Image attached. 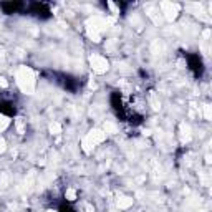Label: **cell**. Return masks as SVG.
<instances>
[{"instance_id":"1","label":"cell","mask_w":212,"mask_h":212,"mask_svg":"<svg viewBox=\"0 0 212 212\" xmlns=\"http://www.w3.org/2000/svg\"><path fill=\"white\" fill-rule=\"evenodd\" d=\"M15 78H17V84L22 89V93H25V94L35 93V73L31 68L20 66L17 73H15Z\"/></svg>"},{"instance_id":"2","label":"cell","mask_w":212,"mask_h":212,"mask_svg":"<svg viewBox=\"0 0 212 212\" xmlns=\"http://www.w3.org/2000/svg\"><path fill=\"white\" fill-rule=\"evenodd\" d=\"M108 28V22L101 17H93V18H88L86 20V31H88V36L91 38L94 43L101 41V33Z\"/></svg>"},{"instance_id":"3","label":"cell","mask_w":212,"mask_h":212,"mask_svg":"<svg viewBox=\"0 0 212 212\" xmlns=\"http://www.w3.org/2000/svg\"><path fill=\"white\" fill-rule=\"evenodd\" d=\"M89 65H91L93 71L98 73V75H103V73H106V71H108V68H109L108 60H106L104 56H101V55H91V56H89Z\"/></svg>"},{"instance_id":"4","label":"cell","mask_w":212,"mask_h":212,"mask_svg":"<svg viewBox=\"0 0 212 212\" xmlns=\"http://www.w3.org/2000/svg\"><path fill=\"white\" fill-rule=\"evenodd\" d=\"M161 10H162L166 20L172 22V20L177 17V13H179V5L177 3H172V2H162L161 3Z\"/></svg>"},{"instance_id":"5","label":"cell","mask_w":212,"mask_h":212,"mask_svg":"<svg viewBox=\"0 0 212 212\" xmlns=\"http://www.w3.org/2000/svg\"><path fill=\"white\" fill-rule=\"evenodd\" d=\"M86 139L91 142V144H99V142H103L106 139V132L103 129H91L88 132V136H86Z\"/></svg>"},{"instance_id":"6","label":"cell","mask_w":212,"mask_h":212,"mask_svg":"<svg viewBox=\"0 0 212 212\" xmlns=\"http://www.w3.org/2000/svg\"><path fill=\"white\" fill-rule=\"evenodd\" d=\"M35 179H36L35 171H28V174H26V177H25V189H26V190H31V189H33Z\"/></svg>"},{"instance_id":"7","label":"cell","mask_w":212,"mask_h":212,"mask_svg":"<svg viewBox=\"0 0 212 212\" xmlns=\"http://www.w3.org/2000/svg\"><path fill=\"white\" fill-rule=\"evenodd\" d=\"M118 207L119 209H128V207H131L132 205V197H128V195H123V197H119L118 199Z\"/></svg>"},{"instance_id":"8","label":"cell","mask_w":212,"mask_h":212,"mask_svg":"<svg viewBox=\"0 0 212 212\" xmlns=\"http://www.w3.org/2000/svg\"><path fill=\"white\" fill-rule=\"evenodd\" d=\"M103 131L106 132V134H116V132H118V128H116V124L111 123V121H104Z\"/></svg>"},{"instance_id":"9","label":"cell","mask_w":212,"mask_h":212,"mask_svg":"<svg viewBox=\"0 0 212 212\" xmlns=\"http://www.w3.org/2000/svg\"><path fill=\"white\" fill-rule=\"evenodd\" d=\"M181 134H182V139H184V141H190L192 134H190V126H189V124L181 123Z\"/></svg>"},{"instance_id":"10","label":"cell","mask_w":212,"mask_h":212,"mask_svg":"<svg viewBox=\"0 0 212 212\" xmlns=\"http://www.w3.org/2000/svg\"><path fill=\"white\" fill-rule=\"evenodd\" d=\"M151 51L154 53V55H162V51H164V43L162 41H152V46H151Z\"/></svg>"},{"instance_id":"11","label":"cell","mask_w":212,"mask_h":212,"mask_svg":"<svg viewBox=\"0 0 212 212\" xmlns=\"http://www.w3.org/2000/svg\"><path fill=\"white\" fill-rule=\"evenodd\" d=\"M149 103H151V106H152V109H154V111L161 109V101L157 99V94L156 93H151L149 94Z\"/></svg>"},{"instance_id":"12","label":"cell","mask_w":212,"mask_h":212,"mask_svg":"<svg viewBox=\"0 0 212 212\" xmlns=\"http://www.w3.org/2000/svg\"><path fill=\"white\" fill-rule=\"evenodd\" d=\"M10 182V174L8 172H0V189H5Z\"/></svg>"},{"instance_id":"13","label":"cell","mask_w":212,"mask_h":212,"mask_svg":"<svg viewBox=\"0 0 212 212\" xmlns=\"http://www.w3.org/2000/svg\"><path fill=\"white\" fill-rule=\"evenodd\" d=\"M48 131L51 132V134H60L61 132V126H60V123H56V121H51L50 123V126H48Z\"/></svg>"},{"instance_id":"14","label":"cell","mask_w":212,"mask_h":212,"mask_svg":"<svg viewBox=\"0 0 212 212\" xmlns=\"http://www.w3.org/2000/svg\"><path fill=\"white\" fill-rule=\"evenodd\" d=\"M81 149L86 152V154H89V152L93 151V144L86 139V137H83V141H81Z\"/></svg>"},{"instance_id":"15","label":"cell","mask_w":212,"mask_h":212,"mask_svg":"<svg viewBox=\"0 0 212 212\" xmlns=\"http://www.w3.org/2000/svg\"><path fill=\"white\" fill-rule=\"evenodd\" d=\"M8 124H10V118L8 116H0V131H5L8 128Z\"/></svg>"},{"instance_id":"16","label":"cell","mask_w":212,"mask_h":212,"mask_svg":"<svg viewBox=\"0 0 212 212\" xmlns=\"http://www.w3.org/2000/svg\"><path fill=\"white\" fill-rule=\"evenodd\" d=\"M204 118L205 119L212 118V106L210 104H204Z\"/></svg>"},{"instance_id":"17","label":"cell","mask_w":212,"mask_h":212,"mask_svg":"<svg viewBox=\"0 0 212 212\" xmlns=\"http://www.w3.org/2000/svg\"><path fill=\"white\" fill-rule=\"evenodd\" d=\"M65 195H66L68 200H75V199H76V190H75V189H66Z\"/></svg>"},{"instance_id":"18","label":"cell","mask_w":212,"mask_h":212,"mask_svg":"<svg viewBox=\"0 0 212 212\" xmlns=\"http://www.w3.org/2000/svg\"><path fill=\"white\" fill-rule=\"evenodd\" d=\"M17 131L22 134L23 132V119L22 118H17Z\"/></svg>"},{"instance_id":"19","label":"cell","mask_w":212,"mask_h":212,"mask_svg":"<svg viewBox=\"0 0 212 212\" xmlns=\"http://www.w3.org/2000/svg\"><path fill=\"white\" fill-rule=\"evenodd\" d=\"M5 149H7V142H5L3 137H0V152H3Z\"/></svg>"},{"instance_id":"20","label":"cell","mask_w":212,"mask_h":212,"mask_svg":"<svg viewBox=\"0 0 212 212\" xmlns=\"http://www.w3.org/2000/svg\"><path fill=\"white\" fill-rule=\"evenodd\" d=\"M108 5H109V8L113 10V13H118V7H116L113 2H108Z\"/></svg>"},{"instance_id":"21","label":"cell","mask_w":212,"mask_h":212,"mask_svg":"<svg viewBox=\"0 0 212 212\" xmlns=\"http://www.w3.org/2000/svg\"><path fill=\"white\" fill-rule=\"evenodd\" d=\"M0 86H2V88H7V86H8L7 80H5V78H2V76H0Z\"/></svg>"},{"instance_id":"22","label":"cell","mask_w":212,"mask_h":212,"mask_svg":"<svg viewBox=\"0 0 212 212\" xmlns=\"http://www.w3.org/2000/svg\"><path fill=\"white\" fill-rule=\"evenodd\" d=\"M99 113H101V109H99L98 106H93L91 108V114H99Z\"/></svg>"},{"instance_id":"23","label":"cell","mask_w":212,"mask_h":212,"mask_svg":"<svg viewBox=\"0 0 212 212\" xmlns=\"http://www.w3.org/2000/svg\"><path fill=\"white\" fill-rule=\"evenodd\" d=\"M202 36H204V38H209V36H210V30H209V28L204 30V31H202Z\"/></svg>"},{"instance_id":"24","label":"cell","mask_w":212,"mask_h":212,"mask_svg":"<svg viewBox=\"0 0 212 212\" xmlns=\"http://www.w3.org/2000/svg\"><path fill=\"white\" fill-rule=\"evenodd\" d=\"M86 212H94V209H93L89 204H86Z\"/></svg>"},{"instance_id":"25","label":"cell","mask_w":212,"mask_h":212,"mask_svg":"<svg viewBox=\"0 0 212 212\" xmlns=\"http://www.w3.org/2000/svg\"><path fill=\"white\" fill-rule=\"evenodd\" d=\"M210 161H212V159H210V154H205V162L210 164Z\"/></svg>"},{"instance_id":"26","label":"cell","mask_w":212,"mask_h":212,"mask_svg":"<svg viewBox=\"0 0 212 212\" xmlns=\"http://www.w3.org/2000/svg\"><path fill=\"white\" fill-rule=\"evenodd\" d=\"M3 60H5V53H3V51H0V63H2Z\"/></svg>"},{"instance_id":"27","label":"cell","mask_w":212,"mask_h":212,"mask_svg":"<svg viewBox=\"0 0 212 212\" xmlns=\"http://www.w3.org/2000/svg\"><path fill=\"white\" fill-rule=\"evenodd\" d=\"M48 212H55V210H48Z\"/></svg>"}]
</instances>
